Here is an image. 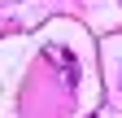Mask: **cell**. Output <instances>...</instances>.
Wrapping results in <instances>:
<instances>
[{
    "instance_id": "cell-1",
    "label": "cell",
    "mask_w": 122,
    "mask_h": 118,
    "mask_svg": "<svg viewBox=\"0 0 122 118\" xmlns=\"http://www.w3.org/2000/svg\"><path fill=\"white\" fill-rule=\"evenodd\" d=\"M48 57H52V61H61V66H66L70 75H74V57H70L66 48H57V44H52V48H48Z\"/></svg>"
}]
</instances>
